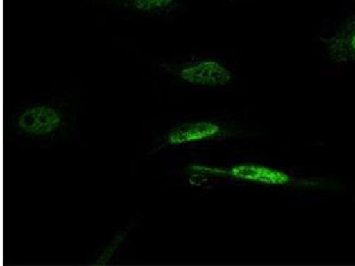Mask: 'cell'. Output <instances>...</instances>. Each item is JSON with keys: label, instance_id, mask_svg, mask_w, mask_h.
Masks as SVG:
<instances>
[{"label": "cell", "instance_id": "8992f818", "mask_svg": "<svg viewBox=\"0 0 355 266\" xmlns=\"http://www.w3.org/2000/svg\"><path fill=\"white\" fill-rule=\"evenodd\" d=\"M141 15L164 17L172 14L179 6V0H105Z\"/></svg>", "mask_w": 355, "mask_h": 266}, {"label": "cell", "instance_id": "3957f363", "mask_svg": "<svg viewBox=\"0 0 355 266\" xmlns=\"http://www.w3.org/2000/svg\"><path fill=\"white\" fill-rule=\"evenodd\" d=\"M320 40L333 62H355V14L348 17L331 36L321 37Z\"/></svg>", "mask_w": 355, "mask_h": 266}, {"label": "cell", "instance_id": "5b68a950", "mask_svg": "<svg viewBox=\"0 0 355 266\" xmlns=\"http://www.w3.org/2000/svg\"><path fill=\"white\" fill-rule=\"evenodd\" d=\"M221 132L220 126L209 121L183 123L171 130L166 141L172 145L196 143L216 137Z\"/></svg>", "mask_w": 355, "mask_h": 266}, {"label": "cell", "instance_id": "52a82bcc", "mask_svg": "<svg viewBox=\"0 0 355 266\" xmlns=\"http://www.w3.org/2000/svg\"><path fill=\"white\" fill-rule=\"evenodd\" d=\"M129 232H123L119 236H116L115 238L109 244V246L107 247L106 249L104 250L103 254H101L99 260L97 261L98 265H106L107 262L110 260V258H112L114 253L116 251V249H119L120 244H121L123 240H125L126 236Z\"/></svg>", "mask_w": 355, "mask_h": 266}, {"label": "cell", "instance_id": "7a4b0ae2", "mask_svg": "<svg viewBox=\"0 0 355 266\" xmlns=\"http://www.w3.org/2000/svg\"><path fill=\"white\" fill-rule=\"evenodd\" d=\"M61 111L49 104H37L27 107L19 115L17 129L31 137L43 138L55 134L62 127Z\"/></svg>", "mask_w": 355, "mask_h": 266}, {"label": "cell", "instance_id": "6da1fadb", "mask_svg": "<svg viewBox=\"0 0 355 266\" xmlns=\"http://www.w3.org/2000/svg\"><path fill=\"white\" fill-rule=\"evenodd\" d=\"M170 69L184 83L194 87H221L232 79L230 69L214 59L190 60Z\"/></svg>", "mask_w": 355, "mask_h": 266}, {"label": "cell", "instance_id": "277c9868", "mask_svg": "<svg viewBox=\"0 0 355 266\" xmlns=\"http://www.w3.org/2000/svg\"><path fill=\"white\" fill-rule=\"evenodd\" d=\"M223 173L233 179L263 185L284 186L291 181V177L281 170L259 164H240Z\"/></svg>", "mask_w": 355, "mask_h": 266}]
</instances>
